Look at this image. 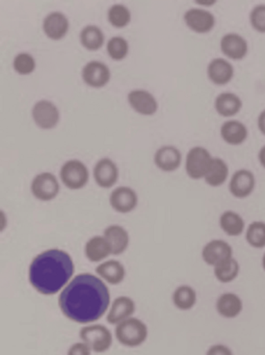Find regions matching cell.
Segmentation results:
<instances>
[{"label":"cell","mask_w":265,"mask_h":355,"mask_svg":"<svg viewBox=\"0 0 265 355\" xmlns=\"http://www.w3.org/2000/svg\"><path fill=\"white\" fill-rule=\"evenodd\" d=\"M57 302L68 320L89 325L107 315L111 303V291L96 274L80 273L60 293Z\"/></svg>","instance_id":"obj_1"},{"label":"cell","mask_w":265,"mask_h":355,"mask_svg":"<svg viewBox=\"0 0 265 355\" xmlns=\"http://www.w3.org/2000/svg\"><path fill=\"white\" fill-rule=\"evenodd\" d=\"M75 263L63 249L51 248L37 254L28 267V282L39 294H60L73 279Z\"/></svg>","instance_id":"obj_2"},{"label":"cell","mask_w":265,"mask_h":355,"mask_svg":"<svg viewBox=\"0 0 265 355\" xmlns=\"http://www.w3.org/2000/svg\"><path fill=\"white\" fill-rule=\"evenodd\" d=\"M148 336V325L138 318H130L116 326V340L126 348H138L147 342Z\"/></svg>","instance_id":"obj_3"},{"label":"cell","mask_w":265,"mask_h":355,"mask_svg":"<svg viewBox=\"0 0 265 355\" xmlns=\"http://www.w3.org/2000/svg\"><path fill=\"white\" fill-rule=\"evenodd\" d=\"M80 338L86 343L95 353L107 352L113 346V334L103 324L93 323L84 325L80 330Z\"/></svg>","instance_id":"obj_4"},{"label":"cell","mask_w":265,"mask_h":355,"mask_svg":"<svg viewBox=\"0 0 265 355\" xmlns=\"http://www.w3.org/2000/svg\"><path fill=\"white\" fill-rule=\"evenodd\" d=\"M60 178L69 190L84 189L90 180V171L86 164L80 159H72L65 162L60 170Z\"/></svg>","instance_id":"obj_5"},{"label":"cell","mask_w":265,"mask_h":355,"mask_svg":"<svg viewBox=\"0 0 265 355\" xmlns=\"http://www.w3.org/2000/svg\"><path fill=\"white\" fill-rule=\"evenodd\" d=\"M212 159V155L205 147L190 148L185 157V171L188 178L194 180H204Z\"/></svg>","instance_id":"obj_6"},{"label":"cell","mask_w":265,"mask_h":355,"mask_svg":"<svg viewBox=\"0 0 265 355\" xmlns=\"http://www.w3.org/2000/svg\"><path fill=\"white\" fill-rule=\"evenodd\" d=\"M61 186L59 180L51 172H42L33 178L30 184V192L35 198L43 202H48L57 198Z\"/></svg>","instance_id":"obj_7"},{"label":"cell","mask_w":265,"mask_h":355,"mask_svg":"<svg viewBox=\"0 0 265 355\" xmlns=\"http://www.w3.org/2000/svg\"><path fill=\"white\" fill-rule=\"evenodd\" d=\"M32 117L39 128L49 130L57 128L61 120V113L53 101L41 99L33 107Z\"/></svg>","instance_id":"obj_8"},{"label":"cell","mask_w":265,"mask_h":355,"mask_svg":"<svg viewBox=\"0 0 265 355\" xmlns=\"http://www.w3.org/2000/svg\"><path fill=\"white\" fill-rule=\"evenodd\" d=\"M185 26L197 34H208L217 24L215 16L209 10L203 8H190L184 13Z\"/></svg>","instance_id":"obj_9"},{"label":"cell","mask_w":265,"mask_h":355,"mask_svg":"<svg viewBox=\"0 0 265 355\" xmlns=\"http://www.w3.org/2000/svg\"><path fill=\"white\" fill-rule=\"evenodd\" d=\"M111 78V72L109 66L96 60L88 62L82 69V80L91 88H104L109 85Z\"/></svg>","instance_id":"obj_10"},{"label":"cell","mask_w":265,"mask_h":355,"mask_svg":"<svg viewBox=\"0 0 265 355\" xmlns=\"http://www.w3.org/2000/svg\"><path fill=\"white\" fill-rule=\"evenodd\" d=\"M203 261L210 267L215 268L223 261L233 257V248L229 243L221 239L209 241L202 248Z\"/></svg>","instance_id":"obj_11"},{"label":"cell","mask_w":265,"mask_h":355,"mask_svg":"<svg viewBox=\"0 0 265 355\" xmlns=\"http://www.w3.org/2000/svg\"><path fill=\"white\" fill-rule=\"evenodd\" d=\"M130 107L136 113L146 117L154 116L158 111V101L156 97L145 89H134L127 95Z\"/></svg>","instance_id":"obj_12"},{"label":"cell","mask_w":265,"mask_h":355,"mask_svg":"<svg viewBox=\"0 0 265 355\" xmlns=\"http://www.w3.org/2000/svg\"><path fill=\"white\" fill-rule=\"evenodd\" d=\"M109 205L117 213H131L138 205V193L130 187H117L109 195Z\"/></svg>","instance_id":"obj_13"},{"label":"cell","mask_w":265,"mask_h":355,"mask_svg":"<svg viewBox=\"0 0 265 355\" xmlns=\"http://www.w3.org/2000/svg\"><path fill=\"white\" fill-rule=\"evenodd\" d=\"M221 53L231 61H241L248 53V43L237 33H227L219 41Z\"/></svg>","instance_id":"obj_14"},{"label":"cell","mask_w":265,"mask_h":355,"mask_svg":"<svg viewBox=\"0 0 265 355\" xmlns=\"http://www.w3.org/2000/svg\"><path fill=\"white\" fill-rule=\"evenodd\" d=\"M43 32L53 41L63 40L70 30V21L63 12L53 11L43 19Z\"/></svg>","instance_id":"obj_15"},{"label":"cell","mask_w":265,"mask_h":355,"mask_svg":"<svg viewBox=\"0 0 265 355\" xmlns=\"http://www.w3.org/2000/svg\"><path fill=\"white\" fill-rule=\"evenodd\" d=\"M93 178L100 188H113L119 180V168L113 159L102 157L97 161L93 168Z\"/></svg>","instance_id":"obj_16"},{"label":"cell","mask_w":265,"mask_h":355,"mask_svg":"<svg viewBox=\"0 0 265 355\" xmlns=\"http://www.w3.org/2000/svg\"><path fill=\"white\" fill-rule=\"evenodd\" d=\"M256 187V178L248 169H239L232 174L229 182V192L237 199L250 196Z\"/></svg>","instance_id":"obj_17"},{"label":"cell","mask_w":265,"mask_h":355,"mask_svg":"<svg viewBox=\"0 0 265 355\" xmlns=\"http://www.w3.org/2000/svg\"><path fill=\"white\" fill-rule=\"evenodd\" d=\"M136 311V301L129 296H119L111 301L107 313V323L117 326L118 324L134 317Z\"/></svg>","instance_id":"obj_18"},{"label":"cell","mask_w":265,"mask_h":355,"mask_svg":"<svg viewBox=\"0 0 265 355\" xmlns=\"http://www.w3.org/2000/svg\"><path fill=\"white\" fill-rule=\"evenodd\" d=\"M155 166L163 172H174L179 169L182 163V153L173 145L159 147L153 157Z\"/></svg>","instance_id":"obj_19"},{"label":"cell","mask_w":265,"mask_h":355,"mask_svg":"<svg viewBox=\"0 0 265 355\" xmlns=\"http://www.w3.org/2000/svg\"><path fill=\"white\" fill-rule=\"evenodd\" d=\"M207 76L212 84L225 86L234 78V67L229 60L215 58L207 66Z\"/></svg>","instance_id":"obj_20"},{"label":"cell","mask_w":265,"mask_h":355,"mask_svg":"<svg viewBox=\"0 0 265 355\" xmlns=\"http://www.w3.org/2000/svg\"><path fill=\"white\" fill-rule=\"evenodd\" d=\"M103 236L107 239L111 246V253L116 257L124 254L130 244L129 232L119 224H111L103 232Z\"/></svg>","instance_id":"obj_21"},{"label":"cell","mask_w":265,"mask_h":355,"mask_svg":"<svg viewBox=\"0 0 265 355\" xmlns=\"http://www.w3.org/2000/svg\"><path fill=\"white\" fill-rule=\"evenodd\" d=\"M126 274L125 266L117 259H107L96 267V275L111 286L121 284L125 280Z\"/></svg>","instance_id":"obj_22"},{"label":"cell","mask_w":265,"mask_h":355,"mask_svg":"<svg viewBox=\"0 0 265 355\" xmlns=\"http://www.w3.org/2000/svg\"><path fill=\"white\" fill-rule=\"evenodd\" d=\"M84 252L89 261L98 265L107 261L109 257L113 255L111 246L103 234L89 239L84 244Z\"/></svg>","instance_id":"obj_23"},{"label":"cell","mask_w":265,"mask_h":355,"mask_svg":"<svg viewBox=\"0 0 265 355\" xmlns=\"http://www.w3.org/2000/svg\"><path fill=\"white\" fill-rule=\"evenodd\" d=\"M215 309L217 313L225 319H235L244 311V302L235 293H223L217 297Z\"/></svg>","instance_id":"obj_24"},{"label":"cell","mask_w":265,"mask_h":355,"mask_svg":"<svg viewBox=\"0 0 265 355\" xmlns=\"http://www.w3.org/2000/svg\"><path fill=\"white\" fill-rule=\"evenodd\" d=\"M221 138L226 144L239 146L246 142L248 137V130L246 124L238 120H228L221 124L219 130Z\"/></svg>","instance_id":"obj_25"},{"label":"cell","mask_w":265,"mask_h":355,"mask_svg":"<svg viewBox=\"0 0 265 355\" xmlns=\"http://www.w3.org/2000/svg\"><path fill=\"white\" fill-rule=\"evenodd\" d=\"M214 109L221 117H234L241 111V98L235 93L226 91L215 97Z\"/></svg>","instance_id":"obj_26"},{"label":"cell","mask_w":265,"mask_h":355,"mask_svg":"<svg viewBox=\"0 0 265 355\" xmlns=\"http://www.w3.org/2000/svg\"><path fill=\"white\" fill-rule=\"evenodd\" d=\"M197 301H198L197 291L188 284L177 286L172 294V303L176 309L181 311H188L194 309Z\"/></svg>","instance_id":"obj_27"},{"label":"cell","mask_w":265,"mask_h":355,"mask_svg":"<svg viewBox=\"0 0 265 355\" xmlns=\"http://www.w3.org/2000/svg\"><path fill=\"white\" fill-rule=\"evenodd\" d=\"M219 227L228 236L236 238L241 236L246 230V222L244 218L234 211H225L219 220Z\"/></svg>","instance_id":"obj_28"},{"label":"cell","mask_w":265,"mask_h":355,"mask_svg":"<svg viewBox=\"0 0 265 355\" xmlns=\"http://www.w3.org/2000/svg\"><path fill=\"white\" fill-rule=\"evenodd\" d=\"M80 42L84 49L97 51L102 49L105 43V35L99 26L88 24L80 33Z\"/></svg>","instance_id":"obj_29"},{"label":"cell","mask_w":265,"mask_h":355,"mask_svg":"<svg viewBox=\"0 0 265 355\" xmlns=\"http://www.w3.org/2000/svg\"><path fill=\"white\" fill-rule=\"evenodd\" d=\"M229 178V167L221 157H213L210 168L205 176L204 180L208 186L219 188L227 182Z\"/></svg>","instance_id":"obj_30"},{"label":"cell","mask_w":265,"mask_h":355,"mask_svg":"<svg viewBox=\"0 0 265 355\" xmlns=\"http://www.w3.org/2000/svg\"><path fill=\"white\" fill-rule=\"evenodd\" d=\"M239 263L234 257L213 268V274H214L215 279L221 282V284L233 282L239 275Z\"/></svg>","instance_id":"obj_31"},{"label":"cell","mask_w":265,"mask_h":355,"mask_svg":"<svg viewBox=\"0 0 265 355\" xmlns=\"http://www.w3.org/2000/svg\"><path fill=\"white\" fill-rule=\"evenodd\" d=\"M107 20L113 28L121 30L129 26L131 22V11L123 3H115L107 11Z\"/></svg>","instance_id":"obj_32"},{"label":"cell","mask_w":265,"mask_h":355,"mask_svg":"<svg viewBox=\"0 0 265 355\" xmlns=\"http://www.w3.org/2000/svg\"><path fill=\"white\" fill-rule=\"evenodd\" d=\"M129 43L124 37H111L107 43V53L113 61L121 62L129 53Z\"/></svg>","instance_id":"obj_33"},{"label":"cell","mask_w":265,"mask_h":355,"mask_svg":"<svg viewBox=\"0 0 265 355\" xmlns=\"http://www.w3.org/2000/svg\"><path fill=\"white\" fill-rule=\"evenodd\" d=\"M246 241L253 248H265V222H252L246 230Z\"/></svg>","instance_id":"obj_34"},{"label":"cell","mask_w":265,"mask_h":355,"mask_svg":"<svg viewBox=\"0 0 265 355\" xmlns=\"http://www.w3.org/2000/svg\"><path fill=\"white\" fill-rule=\"evenodd\" d=\"M36 68V59L30 53L22 51V53H17L14 58L13 69L19 76H30V74L34 73Z\"/></svg>","instance_id":"obj_35"},{"label":"cell","mask_w":265,"mask_h":355,"mask_svg":"<svg viewBox=\"0 0 265 355\" xmlns=\"http://www.w3.org/2000/svg\"><path fill=\"white\" fill-rule=\"evenodd\" d=\"M248 20H250V26L253 30L260 34H265V5L255 6L250 10V15H248Z\"/></svg>","instance_id":"obj_36"},{"label":"cell","mask_w":265,"mask_h":355,"mask_svg":"<svg viewBox=\"0 0 265 355\" xmlns=\"http://www.w3.org/2000/svg\"><path fill=\"white\" fill-rule=\"evenodd\" d=\"M92 353L93 351L91 350L90 347L86 343L80 340L69 347L66 355H92Z\"/></svg>","instance_id":"obj_37"},{"label":"cell","mask_w":265,"mask_h":355,"mask_svg":"<svg viewBox=\"0 0 265 355\" xmlns=\"http://www.w3.org/2000/svg\"><path fill=\"white\" fill-rule=\"evenodd\" d=\"M205 355H234V353L227 345L214 344L209 347Z\"/></svg>","instance_id":"obj_38"},{"label":"cell","mask_w":265,"mask_h":355,"mask_svg":"<svg viewBox=\"0 0 265 355\" xmlns=\"http://www.w3.org/2000/svg\"><path fill=\"white\" fill-rule=\"evenodd\" d=\"M257 126H258L259 132L265 136V109L259 114L257 118Z\"/></svg>","instance_id":"obj_39"},{"label":"cell","mask_w":265,"mask_h":355,"mask_svg":"<svg viewBox=\"0 0 265 355\" xmlns=\"http://www.w3.org/2000/svg\"><path fill=\"white\" fill-rule=\"evenodd\" d=\"M197 5L199 6V8H203V9H207V8L212 7L217 3V0H209V1H196Z\"/></svg>","instance_id":"obj_40"},{"label":"cell","mask_w":265,"mask_h":355,"mask_svg":"<svg viewBox=\"0 0 265 355\" xmlns=\"http://www.w3.org/2000/svg\"><path fill=\"white\" fill-rule=\"evenodd\" d=\"M258 161L260 165L265 169V145H263L258 151Z\"/></svg>","instance_id":"obj_41"},{"label":"cell","mask_w":265,"mask_h":355,"mask_svg":"<svg viewBox=\"0 0 265 355\" xmlns=\"http://www.w3.org/2000/svg\"><path fill=\"white\" fill-rule=\"evenodd\" d=\"M6 215L5 211H1V232H3L6 228Z\"/></svg>","instance_id":"obj_42"},{"label":"cell","mask_w":265,"mask_h":355,"mask_svg":"<svg viewBox=\"0 0 265 355\" xmlns=\"http://www.w3.org/2000/svg\"><path fill=\"white\" fill-rule=\"evenodd\" d=\"M261 263H262L263 270H264V271H265V253H264V254H263L262 261H261Z\"/></svg>","instance_id":"obj_43"}]
</instances>
